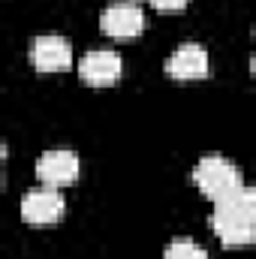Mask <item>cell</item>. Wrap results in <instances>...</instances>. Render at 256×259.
<instances>
[{
  "instance_id": "cell-2",
  "label": "cell",
  "mask_w": 256,
  "mask_h": 259,
  "mask_svg": "<svg viewBox=\"0 0 256 259\" xmlns=\"http://www.w3.org/2000/svg\"><path fill=\"white\" fill-rule=\"evenodd\" d=\"M100 27L103 33L109 36H118V39H130L136 33H142L145 27V12L136 0H115L103 9L100 15Z\"/></svg>"
},
{
  "instance_id": "cell-12",
  "label": "cell",
  "mask_w": 256,
  "mask_h": 259,
  "mask_svg": "<svg viewBox=\"0 0 256 259\" xmlns=\"http://www.w3.org/2000/svg\"><path fill=\"white\" fill-rule=\"evenodd\" d=\"M250 69H253V75H256V55L250 58Z\"/></svg>"
},
{
  "instance_id": "cell-13",
  "label": "cell",
  "mask_w": 256,
  "mask_h": 259,
  "mask_svg": "<svg viewBox=\"0 0 256 259\" xmlns=\"http://www.w3.org/2000/svg\"><path fill=\"white\" fill-rule=\"evenodd\" d=\"M253 36H256V33H253Z\"/></svg>"
},
{
  "instance_id": "cell-11",
  "label": "cell",
  "mask_w": 256,
  "mask_h": 259,
  "mask_svg": "<svg viewBox=\"0 0 256 259\" xmlns=\"http://www.w3.org/2000/svg\"><path fill=\"white\" fill-rule=\"evenodd\" d=\"M151 6H157L160 12H178V9H184L190 0H148Z\"/></svg>"
},
{
  "instance_id": "cell-6",
  "label": "cell",
  "mask_w": 256,
  "mask_h": 259,
  "mask_svg": "<svg viewBox=\"0 0 256 259\" xmlns=\"http://www.w3.org/2000/svg\"><path fill=\"white\" fill-rule=\"evenodd\" d=\"M30 64L42 72H58L72 64V49L64 36L58 33H42L30 42Z\"/></svg>"
},
{
  "instance_id": "cell-9",
  "label": "cell",
  "mask_w": 256,
  "mask_h": 259,
  "mask_svg": "<svg viewBox=\"0 0 256 259\" xmlns=\"http://www.w3.org/2000/svg\"><path fill=\"white\" fill-rule=\"evenodd\" d=\"M214 208H223V211H232V214H241V217H250L256 220V187L250 184H238L235 190H229L226 196H220L214 202Z\"/></svg>"
},
{
  "instance_id": "cell-7",
  "label": "cell",
  "mask_w": 256,
  "mask_h": 259,
  "mask_svg": "<svg viewBox=\"0 0 256 259\" xmlns=\"http://www.w3.org/2000/svg\"><path fill=\"white\" fill-rule=\"evenodd\" d=\"M166 72H169L172 78H181V81L208 75V52H205V46H199V42H181V46L169 55Z\"/></svg>"
},
{
  "instance_id": "cell-8",
  "label": "cell",
  "mask_w": 256,
  "mask_h": 259,
  "mask_svg": "<svg viewBox=\"0 0 256 259\" xmlns=\"http://www.w3.org/2000/svg\"><path fill=\"white\" fill-rule=\"evenodd\" d=\"M211 226H214V235L223 244H229V247L232 244H250V241H256V220H250V217H241V214L214 208Z\"/></svg>"
},
{
  "instance_id": "cell-1",
  "label": "cell",
  "mask_w": 256,
  "mask_h": 259,
  "mask_svg": "<svg viewBox=\"0 0 256 259\" xmlns=\"http://www.w3.org/2000/svg\"><path fill=\"white\" fill-rule=\"evenodd\" d=\"M193 181L199 184L202 193L211 196V199L217 202L220 196H226L229 190H235V187L241 184V172H238V166H232L226 157H220V154H205V157L196 163V169H193Z\"/></svg>"
},
{
  "instance_id": "cell-3",
  "label": "cell",
  "mask_w": 256,
  "mask_h": 259,
  "mask_svg": "<svg viewBox=\"0 0 256 259\" xmlns=\"http://www.w3.org/2000/svg\"><path fill=\"white\" fill-rule=\"evenodd\" d=\"M64 208H66V202H64V196H61V190L49 187V184H42L36 190H27V193L21 196V217L27 223H36V226L61 220Z\"/></svg>"
},
{
  "instance_id": "cell-10",
  "label": "cell",
  "mask_w": 256,
  "mask_h": 259,
  "mask_svg": "<svg viewBox=\"0 0 256 259\" xmlns=\"http://www.w3.org/2000/svg\"><path fill=\"white\" fill-rule=\"evenodd\" d=\"M163 259H208V250L193 238H175L166 244Z\"/></svg>"
},
{
  "instance_id": "cell-4",
  "label": "cell",
  "mask_w": 256,
  "mask_h": 259,
  "mask_svg": "<svg viewBox=\"0 0 256 259\" xmlns=\"http://www.w3.org/2000/svg\"><path fill=\"white\" fill-rule=\"evenodd\" d=\"M81 172V163H78V154L64 151V148H55V151H46L39 154L36 160V178L49 187H64L72 184Z\"/></svg>"
},
{
  "instance_id": "cell-5",
  "label": "cell",
  "mask_w": 256,
  "mask_h": 259,
  "mask_svg": "<svg viewBox=\"0 0 256 259\" xmlns=\"http://www.w3.org/2000/svg\"><path fill=\"white\" fill-rule=\"evenodd\" d=\"M124 72V61L115 49H91L81 61H78V75L88 84H112L118 81Z\"/></svg>"
}]
</instances>
